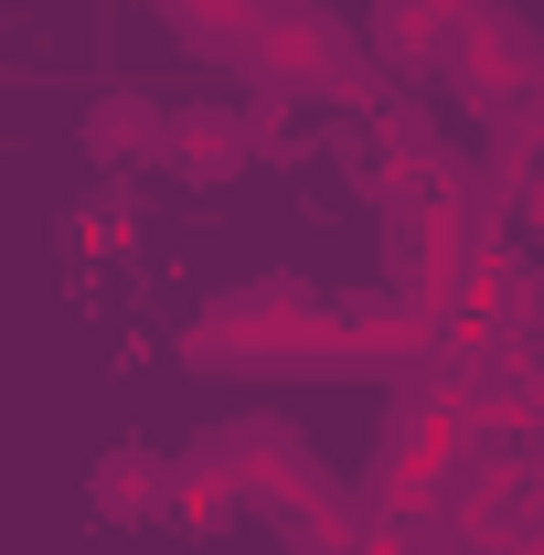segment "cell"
Wrapping results in <instances>:
<instances>
[{
    "instance_id": "1",
    "label": "cell",
    "mask_w": 544,
    "mask_h": 555,
    "mask_svg": "<svg viewBox=\"0 0 544 555\" xmlns=\"http://www.w3.org/2000/svg\"><path fill=\"white\" fill-rule=\"evenodd\" d=\"M235 75H246V96H288V107H385L396 96L363 65L352 22H332L321 0H268L246 54H235Z\"/></svg>"
},
{
    "instance_id": "2",
    "label": "cell",
    "mask_w": 544,
    "mask_h": 555,
    "mask_svg": "<svg viewBox=\"0 0 544 555\" xmlns=\"http://www.w3.org/2000/svg\"><path fill=\"white\" fill-rule=\"evenodd\" d=\"M204 438H213V460H224V502H235V513L288 524V513H310L321 491H341L332 470H321V449H310L288 416H224Z\"/></svg>"
},
{
    "instance_id": "3",
    "label": "cell",
    "mask_w": 544,
    "mask_h": 555,
    "mask_svg": "<svg viewBox=\"0 0 544 555\" xmlns=\"http://www.w3.org/2000/svg\"><path fill=\"white\" fill-rule=\"evenodd\" d=\"M438 86L459 96V107H513L523 86H534V33L502 11V0H480V11H459L449 22V54H438Z\"/></svg>"
},
{
    "instance_id": "4",
    "label": "cell",
    "mask_w": 544,
    "mask_h": 555,
    "mask_svg": "<svg viewBox=\"0 0 544 555\" xmlns=\"http://www.w3.org/2000/svg\"><path fill=\"white\" fill-rule=\"evenodd\" d=\"M246 160H257V129H246L235 96H182V107H160V171H171V182L224 193Z\"/></svg>"
},
{
    "instance_id": "5",
    "label": "cell",
    "mask_w": 544,
    "mask_h": 555,
    "mask_svg": "<svg viewBox=\"0 0 544 555\" xmlns=\"http://www.w3.org/2000/svg\"><path fill=\"white\" fill-rule=\"evenodd\" d=\"M86 513L96 524H118V534H171L182 524V481H171V449H107L96 470H86Z\"/></svg>"
},
{
    "instance_id": "6",
    "label": "cell",
    "mask_w": 544,
    "mask_h": 555,
    "mask_svg": "<svg viewBox=\"0 0 544 555\" xmlns=\"http://www.w3.org/2000/svg\"><path fill=\"white\" fill-rule=\"evenodd\" d=\"M438 54H449V22H427V11H406V0H374V11H363V65L385 75L396 96L438 86Z\"/></svg>"
},
{
    "instance_id": "7",
    "label": "cell",
    "mask_w": 544,
    "mask_h": 555,
    "mask_svg": "<svg viewBox=\"0 0 544 555\" xmlns=\"http://www.w3.org/2000/svg\"><path fill=\"white\" fill-rule=\"evenodd\" d=\"M75 150H86V160H107V171H150V160H160V96L107 86V96L75 118Z\"/></svg>"
},
{
    "instance_id": "8",
    "label": "cell",
    "mask_w": 544,
    "mask_h": 555,
    "mask_svg": "<svg viewBox=\"0 0 544 555\" xmlns=\"http://www.w3.org/2000/svg\"><path fill=\"white\" fill-rule=\"evenodd\" d=\"M341 310V352H352V374H406L416 343H427V321H416L396 288H374V299H332Z\"/></svg>"
},
{
    "instance_id": "9",
    "label": "cell",
    "mask_w": 544,
    "mask_h": 555,
    "mask_svg": "<svg viewBox=\"0 0 544 555\" xmlns=\"http://www.w3.org/2000/svg\"><path fill=\"white\" fill-rule=\"evenodd\" d=\"M374 460H385L396 481H438V470H459V460H449V406L396 385V396H385V438H374Z\"/></svg>"
},
{
    "instance_id": "10",
    "label": "cell",
    "mask_w": 544,
    "mask_h": 555,
    "mask_svg": "<svg viewBox=\"0 0 544 555\" xmlns=\"http://www.w3.org/2000/svg\"><path fill=\"white\" fill-rule=\"evenodd\" d=\"M150 11L171 22V43H182V54H204V65H235L268 0H150Z\"/></svg>"
},
{
    "instance_id": "11",
    "label": "cell",
    "mask_w": 544,
    "mask_h": 555,
    "mask_svg": "<svg viewBox=\"0 0 544 555\" xmlns=\"http://www.w3.org/2000/svg\"><path fill=\"white\" fill-rule=\"evenodd\" d=\"M129 214H139V193H96V204L75 214V235H86V246H118V235H129Z\"/></svg>"
},
{
    "instance_id": "12",
    "label": "cell",
    "mask_w": 544,
    "mask_h": 555,
    "mask_svg": "<svg viewBox=\"0 0 544 555\" xmlns=\"http://www.w3.org/2000/svg\"><path fill=\"white\" fill-rule=\"evenodd\" d=\"M513 470L544 491V374H534V396H523V449H513Z\"/></svg>"
},
{
    "instance_id": "13",
    "label": "cell",
    "mask_w": 544,
    "mask_h": 555,
    "mask_svg": "<svg viewBox=\"0 0 544 555\" xmlns=\"http://www.w3.org/2000/svg\"><path fill=\"white\" fill-rule=\"evenodd\" d=\"M406 11H427V22H459V11H480V0H406Z\"/></svg>"
}]
</instances>
